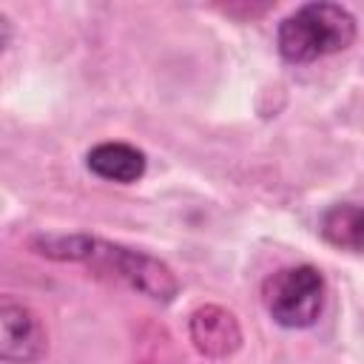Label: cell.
<instances>
[{
	"label": "cell",
	"mask_w": 364,
	"mask_h": 364,
	"mask_svg": "<svg viewBox=\"0 0 364 364\" xmlns=\"http://www.w3.org/2000/svg\"><path fill=\"white\" fill-rule=\"evenodd\" d=\"M31 247H34V253L54 259V262L88 264L97 273L114 276L159 304L173 301V296L179 293V282L162 259L134 250V247H125V245L105 242L100 236H88V233H71V236L48 233L46 236V233H40L31 239Z\"/></svg>",
	"instance_id": "6da1fadb"
},
{
	"label": "cell",
	"mask_w": 364,
	"mask_h": 364,
	"mask_svg": "<svg viewBox=\"0 0 364 364\" xmlns=\"http://www.w3.org/2000/svg\"><path fill=\"white\" fill-rule=\"evenodd\" d=\"M355 31V17L341 3L318 0L299 6L279 23L276 46L287 63L304 65L350 48Z\"/></svg>",
	"instance_id": "7a4b0ae2"
},
{
	"label": "cell",
	"mask_w": 364,
	"mask_h": 364,
	"mask_svg": "<svg viewBox=\"0 0 364 364\" xmlns=\"http://www.w3.org/2000/svg\"><path fill=\"white\" fill-rule=\"evenodd\" d=\"M267 316L284 330L313 327L324 307V276L313 264L279 267L262 282Z\"/></svg>",
	"instance_id": "3957f363"
},
{
	"label": "cell",
	"mask_w": 364,
	"mask_h": 364,
	"mask_svg": "<svg viewBox=\"0 0 364 364\" xmlns=\"http://www.w3.org/2000/svg\"><path fill=\"white\" fill-rule=\"evenodd\" d=\"M48 353V333L40 316L11 299L0 304V358L6 364H34Z\"/></svg>",
	"instance_id": "277c9868"
},
{
	"label": "cell",
	"mask_w": 364,
	"mask_h": 364,
	"mask_svg": "<svg viewBox=\"0 0 364 364\" xmlns=\"http://www.w3.org/2000/svg\"><path fill=\"white\" fill-rule=\"evenodd\" d=\"M188 333L193 347L208 358H228L242 347V327L236 316L219 304H202L191 313Z\"/></svg>",
	"instance_id": "5b68a950"
},
{
	"label": "cell",
	"mask_w": 364,
	"mask_h": 364,
	"mask_svg": "<svg viewBox=\"0 0 364 364\" xmlns=\"http://www.w3.org/2000/svg\"><path fill=\"white\" fill-rule=\"evenodd\" d=\"M145 154L128 142H100L85 154V168L117 185H131L145 173Z\"/></svg>",
	"instance_id": "8992f818"
},
{
	"label": "cell",
	"mask_w": 364,
	"mask_h": 364,
	"mask_svg": "<svg viewBox=\"0 0 364 364\" xmlns=\"http://www.w3.org/2000/svg\"><path fill=\"white\" fill-rule=\"evenodd\" d=\"M318 233L327 245L338 250L364 253V205L336 202L324 208L318 216Z\"/></svg>",
	"instance_id": "52a82bcc"
}]
</instances>
